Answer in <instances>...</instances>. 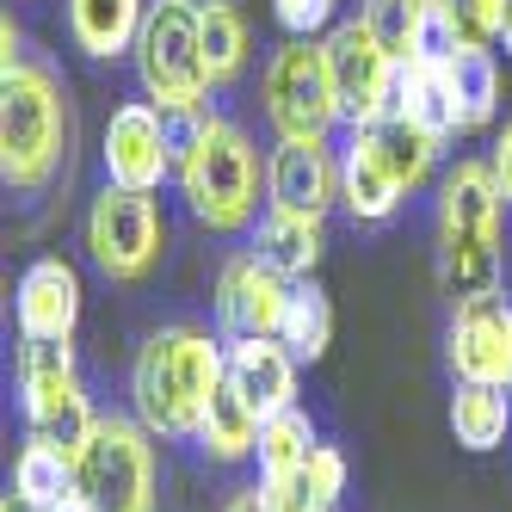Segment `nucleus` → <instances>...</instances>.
<instances>
[{"instance_id":"obj_18","label":"nucleus","mask_w":512,"mask_h":512,"mask_svg":"<svg viewBox=\"0 0 512 512\" xmlns=\"http://www.w3.org/2000/svg\"><path fill=\"white\" fill-rule=\"evenodd\" d=\"M395 118L420 124L438 142L457 130V105H451V81H445V50H426L414 62H401V75H395Z\"/></svg>"},{"instance_id":"obj_39","label":"nucleus","mask_w":512,"mask_h":512,"mask_svg":"<svg viewBox=\"0 0 512 512\" xmlns=\"http://www.w3.org/2000/svg\"><path fill=\"white\" fill-rule=\"evenodd\" d=\"M506 395H512V377H506Z\"/></svg>"},{"instance_id":"obj_37","label":"nucleus","mask_w":512,"mask_h":512,"mask_svg":"<svg viewBox=\"0 0 512 512\" xmlns=\"http://www.w3.org/2000/svg\"><path fill=\"white\" fill-rule=\"evenodd\" d=\"M50 512H93V506H87L81 494H68V500H62V506H50Z\"/></svg>"},{"instance_id":"obj_33","label":"nucleus","mask_w":512,"mask_h":512,"mask_svg":"<svg viewBox=\"0 0 512 512\" xmlns=\"http://www.w3.org/2000/svg\"><path fill=\"white\" fill-rule=\"evenodd\" d=\"M303 475H309V488H315L327 506H340V494H346V457H340L334 445H315L309 463H303Z\"/></svg>"},{"instance_id":"obj_6","label":"nucleus","mask_w":512,"mask_h":512,"mask_svg":"<svg viewBox=\"0 0 512 512\" xmlns=\"http://www.w3.org/2000/svg\"><path fill=\"white\" fill-rule=\"evenodd\" d=\"M19 395H25V420L38 438H50L56 451L81 457L87 432H93V408H87V389L75 371V352L68 340H25L19 352Z\"/></svg>"},{"instance_id":"obj_35","label":"nucleus","mask_w":512,"mask_h":512,"mask_svg":"<svg viewBox=\"0 0 512 512\" xmlns=\"http://www.w3.org/2000/svg\"><path fill=\"white\" fill-rule=\"evenodd\" d=\"M223 512H272V500H266V488H253V494H235Z\"/></svg>"},{"instance_id":"obj_36","label":"nucleus","mask_w":512,"mask_h":512,"mask_svg":"<svg viewBox=\"0 0 512 512\" xmlns=\"http://www.w3.org/2000/svg\"><path fill=\"white\" fill-rule=\"evenodd\" d=\"M500 44H506V56H512V0L500 7Z\"/></svg>"},{"instance_id":"obj_19","label":"nucleus","mask_w":512,"mask_h":512,"mask_svg":"<svg viewBox=\"0 0 512 512\" xmlns=\"http://www.w3.org/2000/svg\"><path fill=\"white\" fill-rule=\"evenodd\" d=\"M253 260H266L278 278H309L315 260H321V216L272 204L260 223H253Z\"/></svg>"},{"instance_id":"obj_29","label":"nucleus","mask_w":512,"mask_h":512,"mask_svg":"<svg viewBox=\"0 0 512 512\" xmlns=\"http://www.w3.org/2000/svg\"><path fill=\"white\" fill-rule=\"evenodd\" d=\"M198 25H204V62H210V81H216V87H229L241 68H247V50H253L247 19H241V7L216 0V7L198 13Z\"/></svg>"},{"instance_id":"obj_10","label":"nucleus","mask_w":512,"mask_h":512,"mask_svg":"<svg viewBox=\"0 0 512 512\" xmlns=\"http://www.w3.org/2000/svg\"><path fill=\"white\" fill-rule=\"evenodd\" d=\"M105 186L124 192H161V179L173 173V136H167V112L155 99H130L105 124Z\"/></svg>"},{"instance_id":"obj_15","label":"nucleus","mask_w":512,"mask_h":512,"mask_svg":"<svg viewBox=\"0 0 512 512\" xmlns=\"http://www.w3.org/2000/svg\"><path fill=\"white\" fill-rule=\"evenodd\" d=\"M401 179L389 173V161L377 155V142L364 124L346 130V149H340V204L352 210V223H389L401 210Z\"/></svg>"},{"instance_id":"obj_20","label":"nucleus","mask_w":512,"mask_h":512,"mask_svg":"<svg viewBox=\"0 0 512 512\" xmlns=\"http://www.w3.org/2000/svg\"><path fill=\"white\" fill-rule=\"evenodd\" d=\"M149 0H68V31L93 62H118L136 50Z\"/></svg>"},{"instance_id":"obj_25","label":"nucleus","mask_w":512,"mask_h":512,"mask_svg":"<svg viewBox=\"0 0 512 512\" xmlns=\"http://www.w3.org/2000/svg\"><path fill=\"white\" fill-rule=\"evenodd\" d=\"M68 494H75V457L56 451L50 438L31 432V445H25L19 463H13V500H19L25 512H50V506H62Z\"/></svg>"},{"instance_id":"obj_3","label":"nucleus","mask_w":512,"mask_h":512,"mask_svg":"<svg viewBox=\"0 0 512 512\" xmlns=\"http://www.w3.org/2000/svg\"><path fill=\"white\" fill-rule=\"evenodd\" d=\"M173 173H179V192H186V204L204 229H216V235L253 229V216H260V149L247 142L241 124L204 118Z\"/></svg>"},{"instance_id":"obj_38","label":"nucleus","mask_w":512,"mask_h":512,"mask_svg":"<svg viewBox=\"0 0 512 512\" xmlns=\"http://www.w3.org/2000/svg\"><path fill=\"white\" fill-rule=\"evenodd\" d=\"M186 7H198V13H204V7H216V0H186Z\"/></svg>"},{"instance_id":"obj_31","label":"nucleus","mask_w":512,"mask_h":512,"mask_svg":"<svg viewBox=\"0 0 512 512\" xmlns=\"http://www.w3.org/2000/svg\"><path fill=\"white\" fill-rule=\"evenodd\" d=\"M445 44H500V7L506 0H432Z\"/></svg>"},{"instance_id":"obj_9","label":"nucleus","mask_w":512,"mask_h":512,"mask_svg":"<svg viewBox=\"0 0 512 512\" xmlns=\"http://www.w3.org/2000/svg\"><path fill=\"white\" fill-rule=\"evenodd\" d=\"M321 56H327V75H334L340 118L346 124H383L395 112V75H401V62L377 44V31L364 25V19H340L321 38Z\"/></svg>"},{"instance_id":"obj_13","label":"nucleus","mask_w":512,"mask_h":512,"mask_svg":"<svg viewBox=\"0 0 512 512\" xmlns=\"http://www.w3.org/2000/svg\"><path fill=\"white\" fill-rule=\"evenodd\" d=\"M266 186H272V204H284V210L327 216V204L340 198V155L327 149V142L290 136V142H278V155L266 167Z\"/></svg>"},{"instance_id":"obj_34","label":"nucleus","mask_w":512,"mask_h":512,"mask_svg":"<svg viewBox=\"0 0 512 512\" xmlns=\"http://www.w3.org/2000/svg\"><path fill=\"white\" fill-rule=\"evenodd\" d=\"M494 179H500V198L512 204V118H506V130H500V142H494Z\"/></svg>"},{"instance_id":"obj_23","label":"nucleus","mask_w":512,"mask_h":512,"mask_svg":"<svg viewBox=\"0 0 512 512\" xmlns=\"http://www.w3.org/2000/svg\"><path fill=\"white\" fill-rule=\"evenodd\" d=\"M358 19L377 31V44L395 62H414L426 50H451L445 31H438V7H432V0H364Z\"/></svg>"},{"instance_id":"obj_14","label":"nucleus","mask_w":512,"mask_h":512,"mask_svg":"<svg viewBox=\"0 0 512 512\" xmlns=\"http://www.w3.org/2000/svg\"><path fill=\"white\" fill-rule=\"evenodd\" d=\"M81 278L68 260H31L19 278V334L25 340H75Z\"/></svg>"},{"instance_id":"obj_17","label":"nucleus","mask_w":512,"mask_h":512,"mask_svg":"<svg viewBox=\"0 0 512 512\" xmlns=\"http://www.w3.org/2000/svg\"><path fill=\"white\" fill-rule=\"evenodd\" d=\"M500 179L494 161H457L438 186V229H463V235H500Z\"/></svg>"},{"instance_id":"obj_27","label":"nucleus","mask_w":512,"mask_h":512,"mask_svg":"<svg viewBox=\"0 0 512 512\" xmlns=\"http://www.w3.org/2000/svg\"><path fill=\"white\" fill-rule=\"evenodd\" d=\"M278 340L297 352V358H321L334 346V303L315 278H290V297H284V321H278Z\"/></svg>"},{"instance_id":"obj_28","label":"nucleus","mask_w":512,"mask_h":512,"mask_svg":"<svg viewBox=\"0 0 512 512\" xmlns=\"http://www.w3.org/2000/svg\"><path fill=\"white\" fill-rule=\"evenodd\" d=\"M371 130V142H377V155L389 161V173L401 179V192H414V186H426V173H432V161H438V149L445 142L438 136H426L420 124H408V118H383V124H364Z\"/></svg>"},{"instance_id":"obj_11","label":"nucleus","mask_w":512,"mask_h":512,"mask_svg":"<svg viewBox=\"0 0 512 512\" xmlns=\"http://www.w3.org/2000/svg\"><path fill=\"white\" fill-rule=\"evenodd\" d=\"M284 297H290V278H278L266 260L253 253H235L216 278V334L229 346L241 340H272L278 321H284Z\"/></svg>"},{"instance_id":"obj_32","label":"nucleus","mask_w":512,"mask_h":512,"mask_svg":"<svg viewBox=\"0 0 512 512\" xmlns=\"http://www.w3.org/2000/svg\"><path fill=\"white\" fill-rule=\"evenodd\" d=\"M272 13H278V25L290 31V38H315V31L334 25L340 0H272Z\"/></svg>"},{"instance_id":"obj_2","label":"nucleus","mask_w":512,"mask_h":512,"mask_svg":"<svg viewBox=\"0 0 512 512\" xmlns=\"http://www.w3.org/2000/svg\"><path fill=\"white\" fill-rule=\"evenodd\" d=\"M229 383V352L198 327H161L142 340L136 371H130V395L136 414L155 438H198L210 395Z\"/></svg>"},{"instance_id":"obj_26","label":"nucleus","mask_w":512,"mask_h":512,"mask_svg":"<svg viewBox=\"0 0 512 512\" xmlns=\"http://www.w3.org/2000/svg\"><path fill=\"white\" fill-rule=\"evenodd\" d=\"M506 426H512V395L500 383H457V395H451V432H457V445L494 451V445H506Z\"/></svg>"},{"instance_id":"obj_30","label":"nucleus","mask_w":512,"mask_h":512,"mask_svg":"<svg viewBox=\"0 0 512 512\" xmlns=\"http://www.w3.org/2000/svg\"><path fill=\"white\" fill-rule=\"evenodd\" d=\"M309 451H315V426H309V414H297V408L272 414L266 432H260V482L297 475V469L309 463Z\"/></svg>"},{"instance_id":"obj_1","label":"nucleus","mask_w":512,"mask_h":512,"mask_svg":"<svg viewBox=\"0 0 512 512\" xmlns=\"http://www.w3.org/2000/svg\"><path fill=\"white\" fill-rule=\"evenodd\" d=\"M68 149H75V99H68V81L44 56L13 62L0 75V173H7V186L38 198L68 167Z\"/></svg>"},{"instance_id":"obj_40","label":"nucleus","mask_w":512,"mask_h":512,"mask_svg":"<svg viewBox=\"0 0 512 512\" xmlns=\"http://www.w3.org/2000/svg\"><path fill=\"white\" fill-rule=\"evenodd\" d=\"M7 512H13V506H7Z\"/></svg>"},{"instance_id":"obj_12","label":"nucleus","mask_w":512,"mask_h":512,"mask_svg":"<svg viewBox=\"0 0 512 512\" xmlns=\"http://www.w3.org/2000/svg\"><path fill=\"white\" fill-rule=\"evenodd\" d=\"M445 358H451L457 383H500L506 389V377H512V303L506 297L457 303Z\"/></svg>"},{"instance_id":"obj_7","label":"nucleus","mask_w":512,"mask_h":512,"mask_svg":"<svg viewBox=\"0 0 512 512\" xmlns=\"http://www.w3.org/2000/svg\"><path fill=\"white\" fill-rule=\"evenodd\" d=\"M266 118L278 130V142L303 136V142H327V130L340 124V93L334 75H327V56L309 38H290L272 62H266Z\"/></svg>"},{"instance_id":"obj_8","label":"nucleus","mask_w":512,"mask_h":512,"mask_svg":"<svg viewBox=\"0 0 512 512\" xmlns=\"http://www.w3.org/2000/svg\"><path fill=\"white\" fill-rule=\"evenodd\" d=\"M161 241H167V223H161V204L155 192H124V186H105L87 210V253L93 266L112 278V284H142L161 260Z\"/></svg>"},{"instance_id":"obj_4","label":"nucleus","mask_w":512,"mask_h":512,"mask_svg":"<svg viewBox=\"0 0 512 512\" xmlns=\"http://www.w3.org/2000/svg\"><path fill=\"white\" fill-rule=\"evenodd\" d=\"M136 81L161 112H204L210 99V62H204V25L198 7L186 0H149V19H142L136 38Z\"/></svg>"},{"instance_id":"obj_21","label":"nucleus","mask_w":512,"mask_h":512,"mask_svg":"<svg viewBox=\"0 0 512 512\" xmlns=\"http://www.w3.org/2000/svg\"><path fill=\"white\" fill-rule=\"evenodd\" d=\"M438 278L457 303L500 297V235H463L438 229Z\"/></svg>"},{"instance_id":"obj_5","label":"nucleus","mask_w":512,"mask_h":512,"mask_svg":"<svg viewBox=\"0 0 512 512\" xmlns=\"http://www.w3.org/2000/svg\"><path fill=\"white\" fill-rule=\"evenodd\" d=\"M75 494L93 512H155V445L149 426L99 414L75 457Z\"/></svg>"},{"instance_id":"obj_16","label":"nucleus","mask_w":512,"mask_h":512,"mask_svg":"<svg viewBox=\"0 0 512 512\" xmlns=\"http://www.w3.org/2000/svg\"><path fill=\"white\" fill-rule=\"evenodd\" d=\"M229 383L253 401V414L272 420L284 408H297V352L278 334L272 340H241V346H229Z\"/></svg>"},{"instance_id":"obj_22","label":"nucleus","mask_w":512,"mask_h":512,"mask_svg":"<svg viewBox=\"0 0 512 512\" xmlns=\"http://www.w3.org/2000/svg\"><path fill=\"white\" fill-rule=\"evenodd\" d=\"M445 81L457 105V130H488L500 112V62L482 44H451L445 50Z\"/></svg>"},{"instance_id":"obj_24","label":"nucleus","mask_w":512,"mask_h":512,"mask_svg":"<svg viewBox=\"0 0 512 512\" xmlns=\"http://www.w3.org/2000/svg\"><path fill=\"white\" fill-rule=\"evenodd\" d=\"M260 432H266V420L253 414V401H247L235 383H223V389L210 395V408H204L198 445H204L216 463H241V457L260 451Z\"/></svg>"}]
</instances>
